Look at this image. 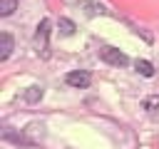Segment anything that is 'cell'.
<instances>
[{
    "label": "cell",
    "instance_id": "obj_1",
    "mask_svg": "<svg viewBox=\"0 0 159 149\" xmlns=\"http://www.w3.org/2000/svg\"><path fill=\"white\" fill-rule=\"evenodd\" d=\"M99 57H102L104 62L114 65V67H124V65H129V57H127L124 52L114 50V47H102V50H99Z\"/></svg>",
    "mask_w": 159,
    "mask_h": 149
},
{
    "label": "cell",
    "instance_id": "obj_2",
    "mask_svg": "<svg viewBox=\"0 0 159 149\" xmlns=\"http://www.w3.org/2000/svg\"><path fill=\"white\" fill-rule=\"evenodd\" d=\"M65 79H67L70 87H77V89H84V87H89V82H92L89 72H82V70H80V72H70Z\"/></svg>",
    "mask_w": 159,
    "mask_h": 149
},
{
    "label": "cell",
    "instance_id": "obj_3",
    "mask_svg": "<svg viewBox=\"0 0 159 149\" xmlns=\"http://www.w3.org/2000/svg\"><path fill=\"white\" fill-rule=\"evenodd\" d=\"M10 52H12V37H10V32H2L0 35V60H7Z\"/></svg>",
    "mask_w": 159,
    "mask_h": 149
},
{
    "label": "cell",
    "instance_id": "obj_4",
    "mask_svg": "<svg viewBox=\"0 0 159 149\" xmlns=\"http://www.w3.org/2000/svg\"><path fill=\"white\" fill-rule=\"evenodd\" d=\"M137 70H139V74H144V77H152V74H154V67H152V62H147V60H137Z\"/></svg>",
    "mask_w": 159,
    "mask_h": 149
},
{
    "label": "cell",
    "instance_id": "obj_5",
    "mask_svg": "<svg viewBox=\"0 0 159 149\" xmlns=\"http://www.w3.org/2000/svg\"><path fill=\"white\" fill-rule=\"evenodd\" d=\"M15 5H17L15 0H2V2H0V15H5V17H7V15L15 10Z\"/></svg>",
    "mask_w": 159,
    "mask_h": 149
},
{
    "label": "cell",
    "instance_id": "obj_6",
    "mask_svg": "<svg viewBox=\"0 0 159 149\" xmlns=\"http://www.w3.org/2000/svg\"><path fill=\"white\" fill-rule=\"evenodd\" d=\"M47 30H50V20H42L40 25H37V40H47Z\"/></svg>",
    "mask_w": 159,
    "mask_h": 149
},
{
    "label": "cell",
    "instance_id": "obj_7",
    "mask_svg": "<svg viewBox=\"0 0 159 149\" xmlns=\"http://www.w3.org/2000/svg\"><path fill=\"white\" fill-rule=\"evenodd\" d=\"M40 97H42V89H40V87H30V92L25 94L27 102H35V99H40Z\"/></svg>",
    "mask_w": 159,
    "mask_h": 149
},
{
    "label": "cell",
    "instance_id": "obj_8",
    "mask_svg": "<svg viewBox=\"0 0 159 149\" xmlns=\"http://www.w3.org/2000/svg\"><path fill=\"white\" fill-rule=\"evenodd\" d=\"M60 27H62L65 35H72V32H75V22H70V20H65V17L60 20Z\"/></svg>",
    "mask_w": 159,
    "mask_h": 149
}]
</instances>
